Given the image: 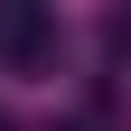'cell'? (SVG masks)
I'll list each match as a JSON object with an SVG mask.
<instances>
[{
    "mask_svg": "<svg viewBox=\"0 0 131 131\" xmlns=\"http://www.w3.org/2000/svg\"><path fill=\"white\" fill-rule=\"evenodd\" d=\"M0 131H9V122H0Z\"/></svg>",
    "mask_w": 131,
    "mask_h": 131,
    "instance_id": "cell-1",
    "label": "cell"
}]
</instances>
